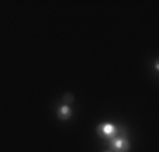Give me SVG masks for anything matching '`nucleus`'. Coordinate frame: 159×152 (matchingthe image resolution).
<instances>
[{
    "instance_id": "obj_1",
    "label": "nucleus",
    "mask_w": 159,
    "mask_h": 152,
    "mask_svg": "<svg viewBox=\"0 0 159 152\" xmlns=\"http://www.w3.org/2000/svg\"><path fill=\"white\" fill-rule=\"evenodd\" d=\"M96 131H97V134H99V137L104 138V140H111V138L120 135V128H118L116 124H111V122L99 124Z\"/></svg>"
},
{
    "instance_id": "obj_2",
    "label": "nucleus",
    "mask_w": 159,
    "mask_h": 152,
    "mask_svg": "<svg viewBox=\"0 0 159 152\" xmlns=\"http://www.w3.org/2000/svg\"><path fill=\"white\" fill-rule=\"evenodd\" d=\"M108 146L114 152H128L129 151V141L123 135H117V137L108 140Z\"/></svg>"
},
{
    "instance_id": "obj_3",
    "label": "nucleus",
    "mask_w": 159,
    "mask_h": 152,
    "mask_svg": "<svg viewBox=\"0 0 159 152\" xmlns=\"http://www.w3.org/2000/svg\"><path fill=\"white\" fill-rule=\"evenodd\" d=\"M57 114L61 120H69L70 117H72V108H70L68 104H63L58 108Z\"/></svg>"
},
{
    "instance_id": "obj_4",
    "label": "nucleus",
    "mask_w": 159,
    "mask_h": 152,
    "mask_svg": "<svg viewBox=\"0 0 159 152\" xmlns=\"http://www.w3.org/2000/svg\"><path fill=\"white\" fill-rule=\"evenodd\" d=\"M63 101H65V104H68V103L70 104V103L73 101V96L70 94V93H66V94L63 96Z\"/></svg>"
}]
</instances>
